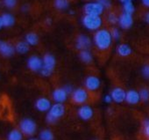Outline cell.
Listing matches in <instances>:
<instances>
[{"mask_svg":"<svg viewBox=\"0 0 149 140\" xmlns=\"http://www.w3.org/2000/svg\"><path fill=\"white\" fill-rule=\"evenodd\" d=\"M27 65L29 69L33 72H40L42 66H43V61L37 56H31L27 61Z\"/></svg>","mask_w":149,"mask_h":140,"instance_id":"obj_8","label":"cell"},{"mask_svg":"<svg viewBox=\"0 0 149 140\" xmlns=\"http://www.w3.org/2000/svg\"><path fill=\"white\" fill-rule=\"evenodd\" d=\"M118 23H119L120 27L124 29L130 28L133 23V20H132V15L125 13H122L120 15V17L118 18Z\"/></svg>","mask_w":149,"mask_h":140,"instance_id":"obj_13","label":"cell"},{"mask_svg":"<svg viewBox=\"0 0 149 140\" xmlns=\"http://www.w3.org/2000/svg\"><path fill=\"white\" fill-rule=\"evenodd\" d=\"M17 4L16 0H4V5L7 8H13Z\"/></svg>","mask_w":149,"mask_h":140,"instance_id":"obj_29","label":"cell"},{"mask_svg":"<svg viewBox=\"0 0 149 140\" xmlns=\"http://www.w3.org/2000/svg\"><path fill=\"white\" fill-rule=\"evenodd\" d=\"M140 100L144 101H147L149 100V90L147 88H143L139 91Z\"/></svg>","mask_w":149,"mask_h":140,"instance_id":"obj_27","label":"cell"},{"mask_svg":"<svg viewBox=\"0 0 149 140\" xmlns=\"http://www.w3.org/2000/svg\"><path fill=\"white\" fill-rule=\"evenodd\" d=\"M94 42L100 50L108 49L112 43V37L111 32L106 29L97 30L94 35Z\"/></svg>","mask_w":149,"mask_h":140,"instance_id":"obj_1","label":"cell"},{"mask_svg":"<svg viewBox=\"0 0 149 140\" xmlns=\"http://www.w3.org/2000/svg\"><path fill=\"white\" fill-rule=\"evenodd\" d=\"M111 34L112 39H115V40H118L120 37V33H119L118 29H117V28H112L111 30Z\"/></svg>","mask_w":149,"mask_h":140,"instance_id":"obj_31","label":"cell"},{"mask_svg":"<svg viewBox=\"0 0 149 140\" xmlns=\"http://www.w3.org/2000/svg\"><path fill=\"white\" fill-rule=\"evenodd\" d=\"M122 3H126V2H132V0H120Z\"/></svg>","mask_w":149,"mask_h":140,"instance_id":"obj_39","label":"cell"},{"mask_svg":"<svg viewBox=\"0 0 149 140\" xmlns=\"http://www.w3.org/2000/svg\"><path fill=\"white\" fill-rule=\"evenodd\" d=\"M148 140H149V139H148Z\"/></svg>","mask_w":149,"mask_h":140,"instance_id":"obj_41","label":"cell"},{"mask_svg":"<svg viewBox=\"0 0 149 140\" xmlns=\"http://www.w3.org/2000/svg\"><path fill=\"white\" fill-rule=\"evenodd\" d=\"M19 128L22 134L26 136H33L37 130V124L33 120L26 118L20 122Z\"/></svg>","mask_w":149,"mask_h":140,"instance_id":"obj_5","label":"cell"},{"mask_svg":"<svg viewBox=\"0 0 149 140\" xmlns=\"http://www.w3.org/2000/svg\"><path fill=\"white\" fill-rule=\"evenodd\" d=\"M68 93L64 88H56L53 92V99L56 101V103H62L68 98Z\"/></svg>","mask_w":149,"mask_h":140,"instance_id":"obj_15","label":"cell"},{"mask_svg":"<svg viewBox=\"0 0 149 140\" xmlns=\"http://www.w3.org/2000/svg\"><path fill=\"white\" fill-rule=\"evenodd\" d=\"M97 3H99L104 8H109L111 6V0H97Z\"/></svg>","mask_w":149,"mask_h":140,"instance_id":"obj_30","label":"cell"},{"mask_svg":"<svg viewBox=\"0 0 149 140\" xmlns=\"http://www.w3.org/2000/svg\"><path fill=\"white\" fill-rule=\"evenodd\" d=\"M91 46V39L86 35H79L77 39L76 47L77 49L82 50H88V49Z\"/></svg>","mask_w":149,"mask_h":140,"instance_id":"obj_10","label":"cell"},{"mask_svg":"<svg viewBox=\"0 0 149 140\" xmlns=\"http://www.w3.org/2000/svg\"><path fill=\"white\" fill-rule=\"evenodd\" d=\"M4 26H3V22H2V19H1V17H0V29H1L2 27H3Z\"/></svg>","mask_w":149,"mask_h":140,"instance_id":"obj_38","label":"cell"},{"mask_svg":"<svg viewBox=\"0 0 149 140\" xmlns=\"http://www.w3.org/2000/svg\"><path fill=\"white\" fill-rule=\"evenodd\" d=\"M51 102L47 98H40L36 101L35 102V107L36 108L40 111V112H46V111H49L50 108H51Z\"/></svg>","mask_w":149,"mask_h":140,"instance_id":"obj_16","label":"cell"},{"mask_svg":"<svg viewBox=\"0 0 149 140\" xmlns=\"http://www.w3.org/2000/svg\"><path fill=\"white\" fill-rule=\"evenodd\" d=\"M65 114V107L62 103H55L51 106L48 114L47 115V122L49 123H54L59 118Z\"/></svg>","mask_w":149,"mask_h":140,"instance_id":"obj_2","label":"cell"},{"mask_svg":"<svg viewBox=\"0 0 149 140\" xmlns=\"http://www.w3.org/2000/svg\"><path fill=\"white\" fill-rule=\"evenodd\" d=\"M142 2L146 6L149 7V0H142Z\"/></svg>","mask_w":149,"mask_h":140,"instance_id":"obj_36","label":"cell"},{"mask_svg":"<svg viewBox=\"0 0 149 140\" xmlns=\"http://www.w3.org/2000/svg\"><path fill=\"white\" fill-rule=\"evenodd\" d=\"M117 52L121 56H127L132 53V49L127 44H120L117 49Z\"/></svg>","mask_w":149,"mask_h":140,"instance_id":"obj_19","label":"cell"},{"mask_svg":"<svg viewBox=\"0 0 149 140\" xmlns=\"http://www.w3.org/2000/svg\"><path fill=\"white\" fill-rule=\"evenodd\" d=\"M134 6L132 5V2H126V3H124V11L125 13H128V14H132L134 13Z\"/></svg>","mask_w":149,"mask_h":140,"instance_id":"obj_26","label":"cell"},{"mask_svg":"<svg viewBox=\"0 0 149 140\" xmlns=\"http://www.w3.org/2000/svg\"><path fill=\"white\" fill-rule=\"evenodd\" d=\"M15 52V48L6 42H0V54L4 56H11L14 54Z\"/></svg>","mask_w":149,"mask_h":140,"instance_id":"obj_12","label":"cell"},{"mask_svg":"<svg viewBox=\"0 0 149 140\" xmlns=\"http://www.w3.org/2000/svg\"><path fill=\"white\" fill-rule=\"evenodd\" d=\"M15 50L19 54H26L29 50V44L26 42H19L15 46Z\"/></svg>","mask_w":149,"mask_h":140,"instance_id":"obj_20","label":"cell"},{"mask_svg":"<svg viewBox=\"0 0 149 140\" xmlns=\"http://www.w3.org/2000/svg\"><path fill=\"white\" fill-rule=\"evenodd\" d=\"M90 97L89 93L84 88H77L72 93V101L74 104L82 105L88 101Z\"/></svg>","mask_w":149,"mask_h":140,"instance_id":"obj_6","label":"cell"},{"mask_svg":"<svg viewBox=\"0 0 149 140\" xmlns=\"http://www.w3.org/2000/svg\"><path fill=\"white\" fill-rule=\"evenodd\" d=\"M104 7L97 2H91L84 6V10L86 15L100 16L104 12Z\"/></svg>","mask_w":149,"mask_h":140,"instance_id":"obj_7","label":"cell"},{"mask_svg":"<svg viewBox=\"0 0 149 140\" xmlns=\"http://www.w3.org/2000/svg\"><path fill=\"white\" fill-rule=\"evenodd\" d=\"M40 140H54V134L50 129H43L40 133Z\"/></svg>","mask_w":149,"mask_h":140,"instance_id":"obj_24","label":"cell"},{"mask_svg":"<svg viewBox=\"0 0 149 140\" xmlns=\"http://www.w3.org/2000/svg\"><path fill=\"white\" fill-rule=\"evenodd\" d=\"M108 21L111 24H116L117 22H118V18L117 17V15L113 13H109L108 15Z\"/></svg>","mask_w":149,"mask_h":140,"instance_id":"obj_28","label":"cell"},{"mask_svg":"<svg viewBox=\"0 0 149 140\" xmlns=\"http://www.w3.org/2000/svg\"><path fill=\"white\" fill-rule=\"evenodd\" d=\"M144 135L149 139V121L144 122Z\"/></svg>","mask_w":149,"mask_h":140,"instance_id":"obj_32","label":"cell"},{"mask_svg":"<svg viewBox=\"0 0 149 140\" xmlns=\"http://www.w3.org/2000/svg\"><path fill=\"white\" fill-rule=\"evenodd\" d=\"M82 21L84 26L89 30H97L102 26V19L100 16L85 15Z\"/></svg>","mask_w":149,"mask_h":140,"instance_id":"obj_4","label":"cell"},{"mask_svg":"<svg viewBox=\"0 0 149 140\" xmlns=\"http://www.w3.org/2000/svg\"><path fill=\"white\" fill-rule=\"evenodd\" d=\"M100 79L96 76H89L85 79V87L89 91H96L100 87Z\"/></svg>","mask_w":149,"mask_h":140,"instance_id":"obj_9","label":"cell"},{"mask_svg":"<svg viewBox=\"0 0 149 140\" xmlns=\"http://www.w3.org/2000/svg\"><path fill=\"white\" fill-rule=\"evenodd\" d=\"M78 115L84 121L90 120L93 116V109L88 105H84L78 109Z\"/></svg>","mask_w":149,"mask_h":140,"instance_id":"obj_14","label":"cell"},{"mask_svg":"<svg viewBox=\"0 0 149 140\" xmlns=\"http://www.w3.org/2000/svg\"><path fill=\"white\" fill-rule=\"evenodd\" d=\"M125 95H126V93L124 91V89H122L120 87L114 88L111 93L112 101H114L117 103H121L124 101H125Z\"/></svg>","mask_w":149,"mask_h":140,"instance_id":"obj_11","label":"cell"},{"mask_svg":"<svg viewBox=\"0 0 149 140\" xmlns=\"http://www.w3.org/2000/svg\"><path fill=\"white\" fill-rule=\"evenodd\" d=\"M43 66L40 71V74L44 77H49L54 70L55 67V58L51 54H46L42 59Z\"/></svg>","mask_w":149,"mask_h":140,"instance_id":"obj_3","label":"cell"},{"mask_svg":"<svg viewBox=\"0 0 149 140\" xmlns=\"http://www.w3.org/2000/svg\"><path fill=\"white\" fill-rule=\"evenodd\" d=\"M64 89H65V91L68 93V94H72V93H73V91H74V89H73V87L70 86V85H67V86H65L64 87H63Z\"/></svg>","mask_w":149,"mask_h":140,"instance_id":"obj_34","label":"cell"},{"mask_svg":"<svg viewBox=\"0 0 149 140\" xmlns=\"http://www.w3.org/2000/svg\"><path fill=\"white\" fill-rule=\"evenodd\" d=\"M142 74L146 79H149V65H145L142 69Z\"/></svg>","mask_w":149,"mask_h":140,"instance_id":"obj_33","label":"cell"},{"mask_svg":"<svg viewBox=\"0 0 149 140\" xmlns=\"http://www.w3.org/2000/svg\"><path fill=\"white\" fill-rule=\"evenodd\" d=\"M1 19H2L3 26L6 27H12L14 24V22H15L14 17L12 14H10V13H4L1 16Z\"/></svg>","mask_w":149,"mask_h":140,"instance_id":"obj_18","label":"cell"},{"mask_svg":"<svg viewBox=\"0 0 149 140\" xmlns=\"http://www.w3.org/2000/svg\"><path fill=\"white\" fill-rule=\"evenodd\" d=\"M54 6L59 10H64L68 6V0H54Z\"/></svg>","mask_w":149,"mask_h":140,"instance_id":"obj_25","label":"cell"},{"mask_svg":"<svg viewBox=\"0 0 149 140\" xmlns=\"http://www.w3.org/2000/svg\"><path fill=\"white\" fill-rule=\"evenodd\" d=\"M125 101L127 103L134 105L139 102L140 101V96H139V93L135 91V90H130L126 93L125 95Z\"/></svg>","mask_w":149,"mask_h":140,"instance_id":"obj_17","label":"cell"},{"mask_svg":"<svg viewBox=\"0 0 149 140\" xmlns=\"http://www.w3.org/2000/svg\"><path fill=\"white\" fill-rule=\"evenodd\" d=\"M145 20L149 24V12L146 14V16H145Z\"/></svg>","mask_w":149,"mask_h":140,"instance_id":"obj_37","label":"cell"},{"mask_svg":"<svg viewBox=\"0 0 149 140\" xmlns=\"http://www.w3.org/2000/svg\"><path fill=\"white\" fill-rule=\"evenodd\" d=\"M80 58L84 63H90L93 60V56L89 50H82L80 52Z\"/></svg>","mask_w":149,"mask_h":140,"instance_id":"obj_23","label":"cell"},{"mask_svg":"<svg viewBox=\"0 0 149 140\" xmlns=\"http://www.w3.org/2000/svg\"><path fill=\"white\" fill-rule=\"evenodd\" d=\"M26 42L32 46H34L36 44H38L39 42V37L36 34L34 33H29L26 34Z\"/></svg>","mask_w":149,"mask_h":140,"instance_id":"obj_22","label":"cell"},{"mask_svg":"<svg viewBox=\"0 0 149 140\" xmlns=\"http://www.w3.org/2000/svg\"><path fill=\"white\" fill-rule=\"evenodd\" d=\"M104 101H105L106 103H111V102L112 101V98H111V96L110 94L105 95V96H104Z\"/></svg>","mask_w":149,"mask_h":140,"instance_id":"obj_35","label":"cell"},{"mask_svg":"<svg viewBox=\"0 0 149 140\" xmlns=\"http://www.w3.org/2000/svg\"><path fill=\"white\" fill-rule=\"evenodd\" d=\"M28 140H40V139H38V138H35V137H32V138H30V139H28Z\"/></svg>","mask_w":149,"mask_h":140,"instance_id":"obj_40","label":"cell"},{"mask_svg":"<svg viewBox=\"0 0 149 140\" xmlns=\"http://www.w3.org/2000/svg\"><path fill=\"white\" fill-rule=\"evenodd\" d=\"M8 140H23V134L19 129H13L9 132Z\"/></svg>","mask_w":149,"mask_h":140,"instance_id":"obj_21","label":"cell"}]
</instances>
